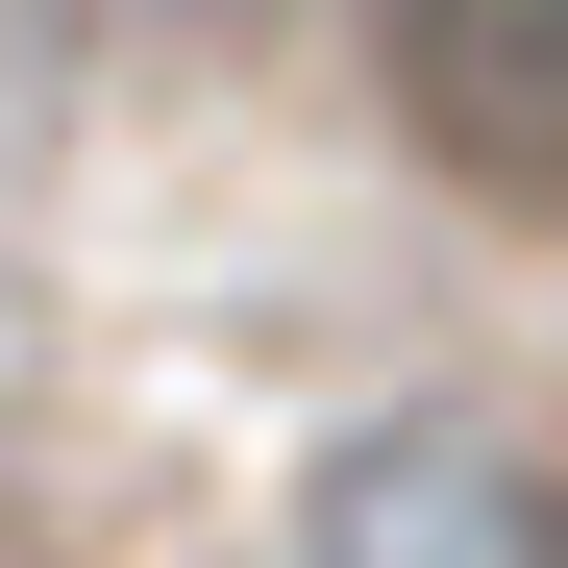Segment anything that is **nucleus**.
Returning a JSON list of instances; mask_svg holds the SVG:
<instances>
[{
  "label": "nucleus",
  "mask_w": 568,
  "mask_h": 568,
  "mask_svg": "<svg viewBox=\"0 0 568 568\" xmlns=\"http://www.w3.org/2000/svg\"><path fill=\"white\" fill-rule=\"evenodd\" d=\"M396 149L495 223H568V0H371Z\"/></svg>",
  "instance_id": "f257e3e1"
},
{
  "label": "nucleus",
  "mask_w": 568,
  "mask_h": 568,
  "mask_svg": "<svg viewBox=\"0 0 568 568\" xmlns=\"http://www.w3.org/2000/svg\"><path fill=\"white\" fill-rule=\"evenodd\" d=\"M272 568H568V519L495 420H346L272 495Z\"/></svg>",
  "instance_id": "f03ea898"
},
{
  "label": "nucleus",
  "mask_w": 568,
  "mask_h": 568,
  "mask_svg": "<svg viewBox=\"0 0 568 568\" xmlns=\"http://www.w3.org/2000/svg\"><path fill=\"white\" fill-rule=\"evenodd\" d=\"M50 100H74V0H0V173L50 149Z\"/></svg>",
  "instance_id": "7ed1b4c3"
},
{
  "label": "nucleus",
  "mask_w": 568,
  "mask_h": 568,
  "mask_svg": "<svg viewBox=\"0 0 568 568\" xmlns=\"http://www.w3.org/2000/svg\"><path fill=\"white\" fill-rule=\"evenodd\" d=\"M149 26H247V0H149Z\"/></svg>",
  "instance_id": "20e7f679"
}]
</instances>
